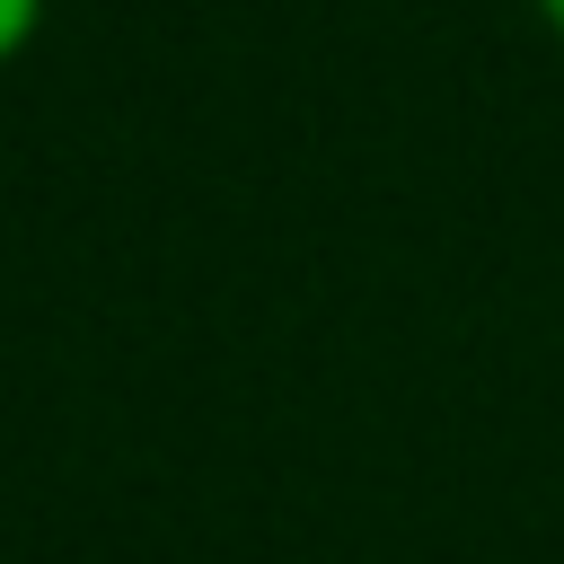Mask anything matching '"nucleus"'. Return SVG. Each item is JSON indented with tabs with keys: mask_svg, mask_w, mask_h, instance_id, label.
Listing matches in <instances>:
<instances>
[{
	"mask_svg": "<svg viewBox=\"0 0 564 564\" xmlns=\"http://www.w3.org/2000/svg\"><path fill=\"white\" fill-rule=\"evenodd\" d=\"M44 26V0H0V62H18Z\"/></svg>",
	"mask_w": 564,
	"mask_h": 564,
	"instance_id": "obj_1",
	"label": "nucleus"
},
{
	"mask_svg": "<svg viewBox=\"0 0 564 564\" xmlns=\"http://www.w3.org/2000/svg\"><path fill=\"white\" fill-rule=\"evenodd\" d=\"M529 9H538V18H546V35L564 44V0H529Z\"/></svg>",
	"mask_w": 564,
	"mask_h": 564,
	"instance_id": "obj_2",
	"label": "nucleus"
}]
</instances>
